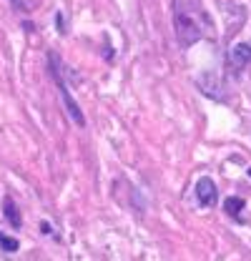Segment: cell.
Returning a JSON list of instances; mask_svg holds the SVG:
<instances>
[{
  "label": "cell",
  "mask_w": 251,
  "mask_h": 261,
  "mask_svg": "<svg viewBox=\"0 0 251 261\" xmlns=\"http://www.w3.org/2000/svg\"><path fill=\"white\" fill-rule=\"evenodd\" d=\"M201 35H204V31H201V25L196 23L193 15H188V13H176V38H179V43H181L184 48L198 43Z\"/></svg>",
  "instance_id": "6da1fadb"
},
{
  "label": "cell",
  "mask_w": 251,
  "mask_h": 261,
  "mask_svg": "<svg viewBox=\"0 0 251 261\" xmlns=\"http://www.w3.org/2000/svg\"><path fill=\"white\" fill-rule=\"evenodd\" d=\"M0 249L3 251H18V239H10L0 231Z\"/></svg>",
  "instance_id": "8992f818"
},
{
  "label": "cell",
  "mask_w": 251,
  "mask_h": 261,
  "mask_svg": "<svg viewBox=\"0 0 251 261\" xmlns=\"http://www.w3.org/2000/svg\"><path fill=\"white\" fill-rule=\"evenodd\" d=\"M10 3H13L15 8H23V0H10Z\"/></svg>",
  "instance_id": "52a82bcc"
},
{
  "label": "cell",
  "mask_w": 251,
  "mask_h": 261,
  "mask_svg": "<svg viewBox=\"0 0 251 261\" xmlns=\"http://www.w3.org/2000/svg\"><path fill=\"white\" fill-rule=\"evenodd\" d=\"M249 176H251V168H249Z\"/></svg>",
  "instance_id": "ba28073f"
},
{
  "label": "cell",
  "mask_w": 251,
  "mask_h": 261,
  "mask_svg": "<svg viewBox=\"0 0 251 261\" xmlns=\"http://www.w3.org/2000/svg\"><path fill=\"white\" fill-rule=\"evenodd\" d=\"M229 63H231V68H234L236 73H241V70L251 63V45L249 43H236V45L231 48V53H229Z\"/></svg>",
  "instance_id": "7a4b0ae2"
},
{
  "label": "cell",
  "mask_w": 251,
  "mask_h": 261,
  "mask_svg": "<svg viewBox=\"0 0 251 261\" xmlns=\"http://www.w3.org/2000/svg\"><path fill=\"white\" fill-rule=\"evenodd\" d=\"M196 196H198V203L201 206H214L216 198H219V191H216V184L211 178H201L196 184Z\"/></svg>",
  "instance_id": "3957f363"
},
{
  "label": "cell",
  "mask_w": 251,
  "mask_h": 261,
  "mask_svg": "<svg viewBox=\"0 0 251 261\" xmlns=\"http://www.w3.org/2000/svg\"><path fill=\"white\" fill-rule=\"evenodd\" d=\"M223 208H226V214H229L231 219H236L239 224L244 221V219H241V208H244V201H241V198H236V196L231 198V196H229L226 203H223Z\"/></svg>",
  "instance_id": "5b68a950"
},
{
  "label": "cell",
  "mask_w": 251,
  "mask_h": 261,
  "mask_svg": "<svg viewBox=\"0 0 251 261\" xmlns=\"http://www.w3.org/2000/svg\"><path fill=\"white\" fill-rule=\"evenodd\" d=\"M3 214H5V219L10 221V226L20 228L23 226V219H20V211H18V206H15V201L8 196L5 201H3Z\"/></svg>",
  "instance_id": "277c9868"
}]
</instances>
